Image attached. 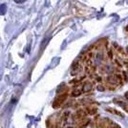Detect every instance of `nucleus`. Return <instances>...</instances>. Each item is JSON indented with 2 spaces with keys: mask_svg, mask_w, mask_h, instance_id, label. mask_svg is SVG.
Segmentation results:
<instances>
[{
  "mask_svg": "<svg viewBox=\"0 0 128 128\" xmlns=\"http://www.w3.org/2000/svg\"><path fill=\"white\" fill-rule=\"evenodd\" d=\"M110 128H120V126L119 125V124H117V123L112 122V124L110 125Z\"/></svg>",
  "mask_w": 128,
  "mask_h": 128,
  "instance_id": "nucleus-8",
  "label": "nucleus"
},
{
  "mask_svg": "<svg viewBox=\"0 0 128 128\" xmlns=\"http://www.w3.org/2000/svg\"><path fill=\"white\" fill-rule=\"evenodd\" d=\"M126 52H127V54H128V46L126 47Z\"/></svg>",
  "mask_w": 128,
  "mask_h": 128,
  "instance_id": "nucleus-12",
  "label": "nucleus"
},
{
  "mask_svg": "<svg viewBox=\"0 0 128 128\" xmlns=\"http://www.w3.org/2000/svg\"><path fill=\"white\" fill-rule=\"evenodd\" d=\"M106 128H110V127H106Z\"/></svg>",
  "mask_w": 128,
  "mask_h": 128,
  "instance_id": "nucleus-14",
  "label": "nucleus"
},
{
  "mask_svg": "<svg viewBox=\"0 0 128 128\" xmlns=\"http://www.w3.org/2000/svg\"><path fill=\"white\" fill-rule=\"evenodd\" d=\"M67 97H68V94L67 93H62L61 95H59L58 97L56 98V100H54L53 102V108L55 109H57L62 106V104L64 103V101L67 100Z\"/></svg>",
  "mask_w": 128,
  "mask_h": 128,
  "instance_id": "nucleus-1",
  "label": "nucleus"
},
{
  "mask_svg": "<svg viewBox=\"0 0 128 128\" xmlns=\"http://www.w3.org/2000/svg\"><path fill=\"white\" fill-rule=\"evenodd\" d=\"M107 81H108V83H111L113 85H117V84H119V82L120 81V77L112 75V76H109L107 77Z\"/></svg>",
  "mask_w": 128,
  "mask_h": 128,
  "instance_id": "nucleus-2",
  "label": "nucleus"
},
{
  "mask_svg": "<svg viewBox=\"0 0 128 128\" xmlns=\"http://www.w3.org/2000/svg\"><path fill=\"white\" fill-rule=\"evenodd\" d=\"M14 1H15V3H17V4H21V3H23L26 0H14Z\"/></svg>",
  "mask_w": 128,
  "mask_h": 128,
  "instance_id": "nucleus-10",
  "label": "nucleus"
},
{
  "mask_svg": "<svg viewBox=\"0 0 128 128\" xmlns=\"http://www.w3.org/2000/svg\"><path fill=\"white\" fill-rule=\"evenodd\" d=\"M92 83L91 82H85L82 86V92H89L92 90Z\"/></svg>",
  "mask_w": 128,
  "mask_h": 128,
  "instance_id": "nucleus-3",
  "label": "nucleus"
},
{
  "mask_svg": "<svg viewBox=\"0 0 128 128\" xmlns=\"http://www.w3.org/2000/svg\"><path fill=\"white\" fill-rule=\"evenodd\" d=\"M97 89H98L99 91H100V92H102V91H104V90H105V88H104L103 86H101V85H99L98 87H97Z\"/></svg>",
  "mask_w": 128,
  "mask_h": 128,
  "instance_id": "nucleus-9",
  "label": "nucleus"
},
{
  "mask_svg": "<svg viewBox=\"0 0 128 128\" xmlns=\"http://www.w3.org/2000/svg\"><path fill=\"white\" fill-rule=\"evenodd\" d=\"M81 94H82V90H80V89H75L72 92V97H79Z\"/></svg>",
  "mask_w": 128,
  "mask_h": 128,
  "instance_id": "nucleus-6",
  "label": "nucleus"
},
{
  "mask_svg": "<svg viewBox=\"0 0 128 128\" xmlns=\"http://www.w3.org/2000/svg\"><path fill=\"white\" fill-rule=\"evenodd\" d=\"M106 111L110 112V113H112V114H115V115H117V116H120V117H121V118L124 117L122 113H120V112H119L118 110H116V109H114V108H106Z\"/></svg>",
  "mask_w": 128,
  "mask_h": 128,
  "instance_id": "nucleus-4",
  "label": "nucleus"
},
{
  "mask_svg": "<svg viewBox=\"0 0 128 128\" xmlns=\"http://www.w3.org/2000/svg\"><path fill=\"white\" fill-rule=\"evenodd\" d=\"M127 30H128V27H127Z\"/></svg>",
  "mask_w": 128,
  "mask_h": 128,
  "instance_id": "nucleus-15",
  "label": "nucleus"
},
{
  "mask_svg": "<svg viewBox=\"0 0 128 128\" xmlns=\"http://www.w3.org/2000/svg\"><path fill=\"white\" fill-rule=\"evenodd\" d=\"M66 128H73V127H66Z\"/></svg>",
  "mask_w": 128,
  "mask_h": 128,
  "instance_id": "nucleus-13",
  "label": "nucleus"
},
{
  "mask_svg": "<svg viewBox=\"0 0 128 128\" xmlns=\"http://www.w3.org/2000/svg\"><path fill=\"white\" fill-rule=\"evenodd\" d=\"M124 97H125V99H127V100H128V91L126 92V93H125V94H124Z\"/></svg>",
  "mask_w": 128,
  "mask_h": 128,
  "instance_id": "nucleus-11",
  "label": "nucleus"
},
{
  "mask_svg": "<svg viewBox=\"0 0 128 128\" xmlns=\"http://www.w3.org/2000/svg\"><path fill=\"white\" fill-rule=\"evenodd\" d=\"M97 108H95V107H88L87 109H86V112H87V114H89V115H95L96 113H97Z\"/></svg>",
  "mask_w": 128,
  "mask_h": 128,
  "instance_id": "nucleus-5",
  "label": "nucleus"
},
{
  "mask_svg": "<svg viewBox=\"0 0 128 128\" xmlns=\"http://www.w3.org/2000/svg\"><path fill=\"white\" fill-rule=\"evenodd\" d=\"M6 9H7V7H6L5 4L1 5V6H0V13H1V14H5V13H6Z\"/></svg>",
  "mask_w": 128,
  "mask_h": 128,
  "instance_id": "nucleus-7",
  "label": "nucleus"
}]
</instances>
